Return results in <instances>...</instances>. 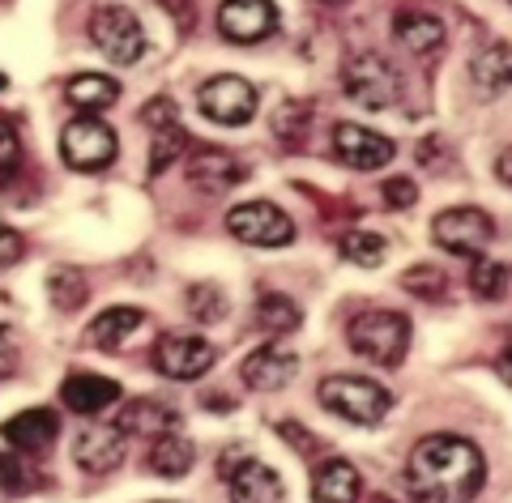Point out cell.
Masks as SVG:
<instances>
[{
	"label": "cell",
	"instance_id": "cell-1",
	"mask_svg": "<svg viewBox=\"0 0 512 503\" xmlns=\"http://www.w3.org/2000/svg\"><path fill=\"white\" fill-rule=\"evenodd\" d=\"M487 482V461L461 435H431L414 444L406 461V486L419 503H470Z\"/></svg>",
	"mask_w": 512,
	"mask_h": 503
},
{
	"label": "cell",
	"instance_id": "cell-2",
	"mask_svg": "<svg viewBox=\"0 0 512 503\" xmlns=\"http://www.w3.org/2000/svg\"><path fill=\"white\" fill-rule=\"evenodd\" d=\"M346 337H350V350L363 354L367 363L397 367L410 350V320L402 312H384V307H376V312H359L350 320Z\"/></svg>",
	"mask_w": 512,
	"mask_h": 503
},
{
	"label": "cell",
	"instance_id": "cell-3",
	"mask_svg": "<svg viewBox=\"0 0 512 503\" xmlns=\"http://www.w3.org/2000/svg\"><path fill=\"white\" fill-rule=\"evenodd\" d=\"M342 90H346V99H355L359 107L384 111V107L402 103V73L380 52H350L342 60Z\"/></svg>",
	"mask_w": 512,
	"mask_h": 503
},
{
	"label": "cell",
	"instance_id": "cell-4",
	"mask_svg": "<svg viewBox=\"0 0 512 503\" xmlns=\"http://www.w3.org/2000/svg\"><path fill=\"white\" fill-rule=\"evenodd\" d=\"M316 401L325 405L329 414L346 418V423L355 427H376L384 414H389V388H380L376 380H363V376H329L320 380V393Z\"/></svg>",
	"mask_w": 512,
	"mask_h": 503
},
{
	"label": "cell",
	"instance_id": "cell-5",
	"mask_svg": "<svg viewBox=\"0 0 512 503\" xmlns=\"http://www.w3.org/2000/svg\"><path fill=\"white\" fill-rule=\"evenodd\" d=\"M90 43L111 64H137L146 56V30H141L137 13H128L120 5H103L90 13Z\"/></svg>",
	"mask_w": 512,
	"mask_h": 503
},
{
	"label": "cell",
	"instance_id": "cell-6",
	"mask_svg": "<svg viewBox=\"0 0 512 503\" xmlns=\"http://www.w3.org/2000/svg\"><path fill=\"white\" fill-rule=\"evenodd\" d=\"M431 239L453 256H483L487 243L495 239V222L487 218V209L457 205V209L436 214V222H431Z\"/></svg>",
	"mask_w": 512,
	"mask_h": 503
},
{
	"label": "cell",
	"instance_id": "cell-7",
	"mask_svg": "<svg viewBox=\"0 0 512 503\" xmlns=\"http://www.w3.org/2000/svg\"><path fill=\"white\" fill-rule=\"evenodd\" d=\"M197 107H201V116H210L214 124L244 128L256 116V86H252V81H244L239 73L210 77L197 90Z\"/></svg>",
	"mask_w": 512,
	"mask_h": 503
},
{
	"label": "cell",
	"instance_id": "cell-8",
	"mask_svg": "<svg viewBox=\"0 0 512 503\" xmlns=\"http://www.w3.org/2000/svg\"><path fill=\"white\" fill-rule=\"evenodd\" d=\"M227 231L252 248H286L295 239V222L274 201H244L227 214Z\"/></svg>",
	"mask_w": 512,
	"mask_h": 503
},
{
	"label": "cell",
	"instance_id": "cell-9",
	"mask_svg": "<svg viewBox=\"0 0 512 503\" xmlns=\"http://www.w3.org/2000/svg\"><path fill=\"white\" fill-rule=\"evenodd\" d=\"M60 158L69 162L73 171H103V167H111V158H116V133L94 116L69 120L60 133Z\"/></svg>",
	"mask_w": 512,
	"mask_h": 503
},
{
	"label": "cell",
	"instance_id": "cell-10",
	"mask_svg": "<svg viewBox=\"0 0 512 503\" xmlns=\"http://www.w3.org/2000/svg\"><path fill=\"white\" fill-rule=\"evenodd\" d=\"M214 359H218V350L197 333H167L154 346V367L167 380H197L214 367Z\"/></svg>",
	"mask_w": 512,
	"mask_h": 503
},
{
	"label": "cell",
	"instance_id": "cell-11",
	"mask_svg": "<svg viewBox=\"0 0 512 503\" xmlns=\"http://www.w3.org/2000/svg\"><path fill=\"white\" fill-rule=\"evenodd\" d=\"M333 154L338 162H346L350 171H380L393 162V141L380 137L376 128H363V124H338L333 128Z\"/></svg>",
	"mask_w": 512,
	"mask_h": 503
},
{
	"label": "cell",
	"instance_id": "cell-12",
	"mask_svg": "<svg viewBox=\"0 0 512 503\" xmlns=\"http://www.w3.org/2000/svg\"><path fill=\"white\" fill-rule=\"evenodd\" d=\"M218 30L231 43H261L278 30V5L274 0H222Z\"/></svg>",
	"mask_w": 512,
	"mask_h": 503
},
{
	"label": "cell",
	"instance_id": "cell-13",
	"mask_svg": "<svg viewBox=\"0 0 512 503\" xmlns=\"http://www.w3.org/2000/svg\"><path fill=\"white\" fill-rule=\"evenodd\" d=\"M299 371V354L286 350L282 342H269V346H256L244 367H239V376H244L248 388H261V393H278V388H286L295 380Z\"/></svg>",
	"mask_w": 512,
	"mask_h": 503
},
{
	"label": "cell",
	"instance_id": "cell-14",
	"mask_svg": "<svg viewBox=\"0 0 512 503\" xmlns=\"http://www.w3.org/2000/svg\"><path fill=\"white\" fill-rule=\"evenodd\" d=\"M124 431L116 423H90L73 444V457L86 474H111L124 461Z\"/></svg>",
	"mask_w": 512,
	"mask_h": 503
},
{
	"label": "cell",
	"instance_id": "cell-15",
	"mask_svg": "<svg viewBox=\"0 0 512 503\" xmlns=\"http://www.w3.org/2000/svg\"><path fill=\"white\" fill-rule=\"evenodd\" d=\"M227 486H231V503H286V486L265 461L231 465Z\"/></svg>",
	"mask_w": 512,
	"mask_h": 503
},
{
	"label": "cell",
	"instance_id": "cell-16",
	"mask_svg": "<svg viewBox=\"0 0 512 503\" xmlns=\"http://www.w3.org/2000/svg\"><path fill=\"white\" fill-rule=\"evenodd\" d=\"M60 397L73 414H103L107 405L120 401V384L107 376H94V371H73L60 388Z\"/></svg>",
	"mask_w": 512,
	"mask_h": 503
},
{
	"label": "cell",
	"instance_id": "cell-17",
	"mask_svg": "<svg viewBox=\"0 0 512 503\" xmlns=\"http://www.w3.org/2000/svg\"><path fill=\"white\" fill-rule=\"evenodd\" d=\"M359 491H363V478H359V469L350 461L329 457V461L316 465L312 503H359Z\"/></svg>",
	"mask_w": 512,
	"mask_h": 503
},
{
	"label": "cell",
	"instance_id": "cell-18",
	"mask_svg": "<svg viewBox=\"0 0 512 503\" xmlns=\"http://www.w3.org/2000/svg\"><path fill=\"white\" fill-rule=\"evenodd\" d=\"M393 39L402 43L410 56H431V52H440V43H444V22L436 13L406 9L393 18Z\"/></svg>",
	"mask_w": 512,
	"mask_h": 503
},
{
	"label": "cell",
	"instance_id": "cell-19",
	"mask_svg": "<svg viewBox=\"0 0 512 503\" xmlns=\"http://www.w3.org/2000/svg\"><path fill=\"white\" fill-rule=\"evenodd\" d=\"M188 180L201 192H227L244 180V167L222 150H197V154H188Z\"/></svg>",
	"mask_w": 512,
	"mask_h": 503
},
{
	"label": "cell",
	"instance_id": "cell-20",
	"mask_svg": "<svg viewBox=\"0 0 512 503\" xmlns=\"http://www.w3.org/2000/svg\"><path fill=\"white\" fill-rule=\"evenodd\" d=\"M56 431H60V418L52 410H22L18 418L5 423V440L18 452H43L56 444Z\"/></svg>",
	"mask_w": 512,
	"mask_h": 503
},
{
	"label": "cell",
	"instance_id": "cell-21",
	"mask_svg": "<svg viewBox=\"0 0 512 503\" xmlns=\"http://www.w3.org/2000/svg\"><path fill=\"white\" fill-rule=\"evenodd\" d=\"M470 81L483 99H500V94L512 86V52L504 43L483 47V52L470 60Z\"/></svg>",
	"mask_w": 512,
	"mask_h": 503
},
{
	"label": "cell",
	"instance_id": "cell-22",
	"mask_svg": "<svg viewBox=\"0 0 512 503\" xmlns=\"http://www.w3.org/2000/svg\"><path fill=\"white\" fill-rule=\"evenodd\" d=\"M116 427L124 431V435H167V431H175V410L171 405H163V401H154V397H141V401H128L124 410H120V418H116Z\"/></svg>",
	"mask_w": 512,
	"mask_h": 503
},
{
	"label": "cell",
	"instance_id": "cell-23",
	"mask_svg": "<svg viewBox=\"0 0 512 503\" xmlns=\"http://www.w3.org/2000/svg\"><path fill=\"white\" fill-rule=\"evenodd\" d=\"M141 324H146V312H141V307H107V312L90 324V342L99 350H120Z\"/></svg>",
	"mask_w": 512,
	"mask_h": 503
},
{
	"label": "cell",
	"instance_id": "cell-24",
	"mask_svg": "<svg viewBox=\"0 0 512 503\" xmlns=\"http://www.w3.org/2000/svg\"><path fill=\"white\" fill-rule=\"evenodd\" d=\"M192 461H197V452H192V444L184 435L167 431V435H154L150 440V469L158 478H184L192 469Z\"/></svg>",
	"mask_w": 512,
	"mask_h": 503
},
{
	"label": "cell",
	"instance_id": "cell-25",
	"mask_svg": "<svg viewBox=\"0 0 512 503\" xmlns=\"http://www.w3.org/2000/svg\"><path fill=\"white\" fill-rule=\"evenodd\" d=\"M64 94H69V103L82 107V111H103L120 99V81H111L103 73H77L69 86H64Z\"/></svg>",
	"mask_w": 512,
	"mask_h": 503
},
{
	"label": "cell",
	"instance_id": "cell-26",
	"mask_svg": "<svg viewBox=\"0 0 512 503\" xmlns=\"http://www.w3.org/2000/svg\"><path fill=\"white\" fill-rule=\"evenodd\" d=\"M338 248H342V256L350 265L376 269V265H384V256H389V239L376 235V231H346Z\"/></svg>",
	"mask_w": 512,
	"mask_h": 503
},
{
	"label": "cell",
	"instance_id": "cell-27",
	"mask_svg": "<svg viewBox=\"0 0 512 503\" xmlns=\"http://www.w3.org/2000/svg\"><path fill=\"white\" fill-rule=\"evenodd\" d=\"M47 295L60 312H77L86 299H90V286H86V273L82 269H56L52 278H47Z\"/></svg>",
	"mask_w": 512,
	"mask_h": 503
},
{
	"label": "cell",
	"instance_id": "cell-28",
	"mask_svg": "<svg viewBox=\"0 0 512 503\" xmlns=\"http://www.w3.org/2000/svg\"><path fill=\"white\" fill-rule=\"evenodd\" d=\"M470 290L478 299H504L508 295V265H500L495 256H474L470 269Z\"/></svg>",
	"mask_w": 512,
	"mask_h": 503
},
{
	"label": "cell",
	"instance_id": "cell-29",
	"mask_svg": "<svg viewBox=\"0 0 512 503\" xmlns=\"http://www.w3.org/2000/svg\"><path fill=\"white\" fill-rule=\"evenodd\" d=\"M256 316H261V324L269 333H291V329H299V307L286 299V295H261V303H256Z\"/></svg>",
	"mask_w": 512,
	"mask_h": 503
},
{
	"label": "cell",
	"instance_id": "cell-30",
	"mask_svg": "<svg viewBox=\"0 0 512 503\" xmlns=\"http://www.w3.org/2000/svg\"><path fill=\"white\" fill-rule=\"evenodd\" d=\"M227 307H231L227 295H222V286H214V282H201V286L188 290V312L201 324H218L222 316H227Z\"/></svg>",
	"mask_w": 512,
	"mask_h": 503
},
{
	"label": "cell",
	"instance_id": "cell-31",
	"mask_svg": "<svg viewBox=\"0 0 512 503\" xmlns=\"http://www.w3.org/2000/svg\"><path fill=\"white\" fill-rule=\"evenodd\" d=\"M402 286L410 290L414 299H444L448 278H444L436 265H410V269L402 273Z\"/></svg>",
	"mask_w": 512,
	"mask_h": 503
},
{
	"label": "cell",
	"instance_id": "cell-32",
	"mask_svg": "<svg viewBox=\"0 0 512 503\" xmlns=\"http://www.w3.org/2000/svg\"><path fill=\"white\" fill-rule=\"evenodd\" d=\"M184 150H188V137L180 133V128H167V133H158L154 154H150V175H163Z\"/></svg>",
	"mask_w": 512,
	"mask_h": 503
},
{
	"label": "cell",
	"instance_id": "cell-33",
	"mask_svg": "<svg viewBox=\"0 0 512 503\" xmlns=\"http://www.w3.org/2000/svg\"><path fill=\"white\" fill-rule=\"evenodd\" d=\"M303 128H308V107L303 103H282L274 116V133L282 141H303Z\"/></svg>",
	"mask_w": 512,
	"mask_h": 503
},
{
	"label": "cell",
	"instance_id": "cell-34",
	"mask_svg": "<svg viewBox=\"0 0 512 503\" xmlns=\"http://www.w3.org/2000/svg\"><path fill=\"white\" fill-rule=\"evenodd\" d=\"M22 162V141H18V128L9 120H0V180H9Z\"/></svg>",
	"mask_w": 512,
	"mask_h": 503
},
{
	"label": "cell",
	"instance_id": "cell-35",
	"mask_svg": "<svg viewBox=\"0 0 512 503\" xmlns=\"http://www.w3.org/2000/svg\"><path fill=\"white\" fill-rule=\"evenodd\" d=\"M141 120H146L154 133H167V128H180L175 124V103L171 99H150L146 107H141Z\"/></svg>",
	"mask_w": 512,
	"mask_h": 503
},
{
	"label": "cell",
	"instance_id": "cell-36",
	"mask_svg": "<svg viewBox=\"0 0 512 503\" xmlns=\"http://www.w3.org/2000/svg\"><path fill=\"white\" fill-rule=\"evenodd\" d=\"M384 201H389L393 209H410L414 201H419V188H414V180H406V175H397V180L384 184Z\"/></svg>",
	"mask_w": 512,
	"mask_h": 503
},
{
	"label": "cell",
	"instance_id": "cell-37",
	"mask_svg": "<svg viewBox=\"0 0 512 503\" xmlns=\"http://www.w3.org/2000/svg\"><path fill=\"white\" fill-rule=\"evenodd\" d=\"M22 248H26V243H22V235H18V231H13V226H9L5 218H0V269L18 265V256H22Z\"/></svg>",
	"mask_w": 512,
	"mask_h": 503
},
{
	"label": "cell",
	"instance_id": "cell-38",
	"mask_svg": "<svg viewBox=\"0 0 512 503\" xmlns=\"http://www.w3.org/2000/svg\"><path fill=\"white\" fill-rule=\"evenodd\" d=\"M13 367H18V342H13V333L0 324V380L13 376Z\"/></svg>",
	"mask_w": 512,
	"mask_h": 503
},
{
	"label": "cell",
	"instance_id": "cell-39",
	"mask_svg": "<svg viewBox=\"0 0 512 503\" xmlns=\"http://www.w3.org/2000/svg\"><path fill=\"white\" fill-rule=\"evenodd\" d=\"M18 486H22V474H18V465H13L9 457H0V503L18 495Z\"/></svg>",
	"mask_w": 512,
	"mask_h": 503
},
{
	"label": "cell",
	"instance_id": "cell-40",
	"mask_svg": "<svg viewBox=\"0 0 512 503\" xmlns=\"http://www.w3.org/2000/svg\"><path fill=\"white\" fill-rule=\"evenodd\" d=\"M278 431H282V440H295L303 452H308V457L316 452V440H312V435H303V431H299V423H278Z\"/></svg>",
	"mask_w": 512,
	"mask_h": 503
},
{
	"label": "cell",
	"instance_id": "cell-41",
	"mask_svg": "<svg viewBox=\"0 0 512 503\" xmlns=\"http://www.w3.org/2000/svg\"><path fill=\"white\" fill-rule=\"evenodd\" d=\"M495 175H500V184L512 188V145H508V150H500V158H495Z\"/></svg>",
	"mask_w": 512,
	"mask_h": 503
},
{
	"label": "cell",
	"instance_id": "cell-42",
	"mask_svg": "<svg viewBox=\"0 0 512 503\" xmlns=\"http://www.w3.org/2000/svg\"><path fill=\"white\" fill-rule=\"evenodd\" d=\"M500 376H504V384L512 388V350L504 354V359H500Z\"/></svg>",
	"mask_w": 512,
	"mask_h": 503
},
{
	"label": "cell",
	"instance_id": "cell-43",
	"mask_svg": "<svg viewBox=\"0 0 512 503\" xmlns=\"http://www.w3.org/2000/svg\"><path fill=\"white\" fill-rule=\"evenodd\" d=\"M325 5H342V0H325Z\"/></svg>",
	"mask_w": 512,
	"mask_h": 503
},
{
	"label": "cell",
	"instance_id": "cell-44",
	"mask_svg": "<svg viewBox=\"0 0 512 503\" xmlns=\"http://www.w3.org/2000/svg\"><path fill=\"white\" fill-rule=\"evenodd\" d=\"M158 503H167V499H158Z\"/></svg>",
	"mask_w": 512,
	"mask_h": 503
}]
</instances>
